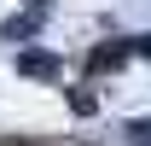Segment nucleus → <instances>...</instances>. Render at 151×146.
<instances>
[{"instance_id":"5","label":"nucleus","mask_w":151,"mask_h":146,"mask_svg":"<svg viewBox=\"0 0 151 146\" xmlns=\"http://www.w3.org/2000/svg\"><path fill=\"white\" fill-rule=\"evenodd\" d=\"M29 29H35V18H12V23H6V41H18V35H29Z\"/></svg>"},{"instance_id":"1","label":"nucleus","mask_w":151,"mask_h":146,"mask_svg":"<svg viewBox=\"0 0 151 146\" xmlns=\"http://www.w3.org/2000/svg\"><path fill=\"white\" fill-rule=\"evenodd\" d=\"M18 76H29V82H58L64 64H58L52 53H41V47H18Z\"/></svg>"},{"instance_id":"4","label":"nucleus","mask_w":151,"mask_h":146,"mask_svg":"<svg viewBox=\"0 0 151 146\" xmlns=\"http://www.w3.org/2000/svg\"><path fill=\"white\" fill-rule=\"evenodd\" d=\"M128 140L134 146H151V117H134V123H128Z\"/></svg>"},{"instance_id":"3","label":"nucleus","mask_w":151,"mask_h":146,"mask_svg":"<svg viewBox=\"0 0 151 146\" xmlns=\"http://www.w3.org/2000/svg\"><path fill=\"white\" fill-rule=\"evenodd\" d=\"M70 111H76V117H93V111H99V93L93 88H70Z\"/></svg>"},{"instance_id":"2","label":"nucleus","mask_w":151,"mask_h":146,"mask_svg":"<svg viewBox=\"0 0 151 146\" xmlns=\"http://www.w3.org/2000/svg\"><path fill=\"white\" fill-rule=\"evenodd\" d=\"M87 64H93V70H122V64H128V47H93Z\"/></svg>"},{"instance_id":"7","label":"nucleus","mask_w":151,"mask_h":146,"mask_svg":"<svg viewBox=\"0 0 151 146\" xmlns=\"http://www.w3.org/2000/svg\"><path fill=\"white\" fill-rule=\"evenodd\" d=\"M29 6H47V0H29Z\"/></svg>"},{"instance_id":"6","label":"nucleus","mask_w":151,"mask_h":146,"mask_svg":"<svg viewBox=\"0 0 151 146\" xmlns=\"http://www.w3.org/2000/svg\"><path fill=\"white\" fill-rule=\"evenodd\" d=\"M134 53H145V58H151V35H139V41H134Z\"/></svg>"}]
</instances>
